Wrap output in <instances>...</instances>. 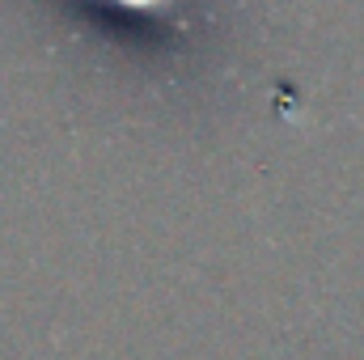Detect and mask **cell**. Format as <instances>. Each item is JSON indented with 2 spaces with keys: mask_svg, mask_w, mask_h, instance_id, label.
Masks as SVG:
<instances>
[{
  "mask_svg": "<svg viewBox=\"0 0 364 360\" xmlns=\"http://www.w3.org/2000/svg\"><path fill=\"white\" fill-rule=\"evenodd\" d=\"M119 4H127V9H166L170 0H119Z\"/></svg>",
  "mask_w": 364,
  "mask_h": 360,
  "instance_id": "6da1fadb",
  "label": "cell"
}]
</instances>
